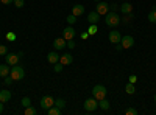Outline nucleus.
Masks as SVG:
<instances>
[{"instance_id":"12","label":"nucleus","mask_w":156,"mask_h":115,"mask_svg":"<svg viewBox=\"0 0 156 115\" xmlns=\"http://www.w3.org/2000/svg\"><path fill=\"white\" fill-rule=\"evenodd\" d=\"M59 62L62 64L64 67H66V66H69V64L73 62V58H72V55H67V53L66 55H61L59 56Z\"/></svg>"},{"instance_id":"2","label":"nucleus","mask_w":156,"mask_h":115,"mask_svg":"<svg viewBox=\"0 0 156 115\" xmlns=\"http://www.w3.org/2000/svg\"><path fill=\"white\" fill-rule=\"evenodd\" d=\"M9 76L14 81H20V79H23V76H25V70L20 66H12L11 70H9Z\"/></svg>"},{"instance_id":"6","label":"nucleus","mask_w":156,"mask_h":115,"mask_svg":"<svg viewBox=\"0 0 156 115\" xmlns=\"http://www.w3.org/2000/svg\"><path fill=\"white\" fill-rule=\"evenodd\" d=\"M95 11L98 12L100 16H105V14H108V12H109V3H106V2H98V3H97Z\"/></svg>"},{"instance_id":"35","label":"nucleus","mask_w":156,"mask_h":115,"mask_svg":"<svg viewBox=\"0 0 156 115\" xmlns=\"http://www.w3.org/2000/svg\"><path fill=\"white\" fill-rule=\"evenodd\" d=\"M6 39H8V41H14V39H16V34H14V33H8V34H6Z\"/></svg>"},{"instance_id":"3","label":"nucleus","mask_w":156,"mask_h":115,"mask_svg":"<svg viewBox=\"0 0 156 115\" xmlns=\"http://www.w3.org/2000/svg\"><path fill=\"white\" fill-rule=\"evenodd\" d=\"M92 96L97 98L98 101L103 100V98H106V87H105V86H101V84L94 86V89H92Z\"/></svg>"},{"instance_id":"33","label":"nucleus","mask_w":156,"mask_h":115,"mask_svg":"<svg viewBox=\"0 0 156 115\" xmlns=\"http://www.w3.org/2000/svg\"><path fill=\"white\" fill-rule=\"evenodd\" d=\"M12 3H14L16 5V8H22L25 3H23V0H14V2H12Z\"/></svg>"},{"instance_id":"14","label":"nucleus","mask_w":156,"mask_h":115,"mask_svg":"<svg viewBox=\"0 0 156 115\" xmlns=\"http://www.w3.org/2000/svg\"><path fill=\"white\" fill-rule=\"evenodd\" d=\"M100 20V14L97 11H92V12H89V16H87V22L89 23H97Z\"/></svg>"},{"instance_id":"25","label":"nucleus","mask_w":156,"mask_h":115,"mask_svg":"<svg viewBox=\"0 0 156 115\" xmlns=\"http://www.w3.org/2000/svg\"><path fill=\"white\" fill-rule=\"evenodd\" d=\"M148 22L156 23V9H151V11L148 12Z\"/></svg>"},{"instance_id":"10","label":"nucleus","mask_w":156,"mask_h":115,"mask_svg":"<svg viewBox=\"0 0 156 115\" xmlns=\"http://www.w3.org/2000/svg\"><path fill=\"white\" fill-rule=\"evenodd\" d=\"M120 41H122V36H120V33L117 31V30H112V31L109 33V42L115 45V44H119Z\"/></svg>"},{"instance_id":"5","label":"nucleus","mask_w":156,"mask_h":115,"mask_svg":"<svg viewBox=\"0 0 156 115\" xmlns=\"http://www.w3.org/2000/svg\"><path fill=\"white\" fill-rule=\"evenodd\" d=\"M51 106H55V100H53V96L45 95V96L41 98V109H42V110H48Z\"/></svg>"},{"instance_id":"1","label":"nucleus","mask_w":156,"mask_h":115,"mask_svg":"<svg viewBox=\"0 0 156 115\" xmlns=\"http://www.w3.org/2000/svg\"><path fill=\"white\" fill-rule=\"evenodd\" d=\"M105 22H106V25H108L109 28H115L117 25L120 23V17L117 16V12L109 11L108 14H105Z\"/></svg>"},{"instance_id":"32","label":"nucleus","mask_w":156,"mask_h":115,"mask_svg":"<svg viewBox=\"0 0 156 115\" xmlns=\"http://www.w3.org/2000/svg\"><path fill=\"white\" fill-rule=\"evenodd\" d=\"M6 53H8L6 45H0V56H3V55H6Z\"/></svg>"},{"instance_id":"9","label":"nucleus","mask_w":156,"mask_h":115,"mask_svg":"<svg viewBox=\"0 0 156 115\" xmlns=\"http://www.w3.org/2000/svg\"><path fill=\"white\" fill-rule=\"evenodd\" d=\"M75 34H76V31H75V28L72 27V25H70V27H66V30L62 31V37H64L66 41H70V39H73V37H75Z\"/></svg>"},{"instance_id":"44","label":"nucleus","mask_w":156,"mask_h":115,"mask_svg":"<svg viewBox=\"0 0 156 115\" xmlns=\"http://www.w3.org/2000/svg\"><path fill=\"white\" fill-rule=\"evenodd\" d=\"M0 37H2V33H0Z\"/></svg>"},{"instance_id":"18","label":"nucleus","mask_w":156,"mask_h":115,"mask_svg":"<svg viewBox=\"0 0 156 115\" xmlns=\"http://www.w3.org/2000/svg\"><path fill=\"white\" fill-rule=\"evenodd\" d=\"M9 100H11V92L9 90L0 92V101H2V103H6V101H9Z\"/></svg>"},{"instance_id":"36","label":"nucleus","mask_w":156,"mask_h":115,"mask_svg":"<svg viewBox=\"0 0 156 115\" xmlns=\"http://www.w3.org/2000/svg\"><path fill=\"white\" fill-rule=\"evenodd\" d=\"M136 81H137V76H136V75H131V76H129V83H133V84H134Z\"/></svg>"},{"instance_id":"28","label":"nucleus","mask_w":156,"mask_h":115,"mask_svg":"<svg viewBox=\"0 0 156 115\" xmlns=\"http://www.w3.org/2000/svg\"><path fill=\"white\" fill-rule=\"evenodd\" d=\"M62 67H64V66H62V64H61L59 61H58L56 64H53V69H55V72H56V73H59V72H62Z\"/></svg>"},{"instance_id":"21","label":"nucleus","mask_w":156,"mask_h":115,"mask_svg":"<svg viewBox=\"0 0 156 115\" xmlns=\"http://www.w3.org/2000/svg\"><path fill=\"white\" fill-rule=\"evenodd\" d=\"M47 112H48V115H61L62 109H59V107H56V106H51Z\"/></svg>"},{"instance_id":"24","label":"nucleus","mask_w":156,"mask_h":115,"mask_svg":"<svg viewBox=\"0 0 156 115\" xmlns=\"http://www.w3.org/2000/svg\"><path fill=\"white\" fill-rule=\"evenodd\" d=\"M36 113H37V110L33 106H27V107H25V115H36Z\"/></svg>"},{"instance_id":"4","label":"nucleus","mask_w":156,"mask_h":115,"mask_svg":"<svg viewBox=\"0 0 156 115\" xmlns=\"http://www.w3.org/2000/svg\"><path fill=\"white\" fill-rule=\"evenodd\" d=\"M83 106H84V110H86V112H94V110L98 107V100L94 98V96H92V98H87V100L84 101Z\"/></svg>"},{"instance_id":"42","label":"nucleus","mask_w":156,"mask_h":115,"mask_svg":"<svg viewBox=\"0 0 156 115\" xmlns=\"http://www.w3.org/2000/svg\"><path fill=\"white\" fill-rule=\"evenodd\" d=\"M153 98H154V101H156V95H154V96H153Z\"/></svg>"},{"instance_id":"11","label":"nucleus","mask_w":156,"mask_h":115,"mask_svg":"<svg viewBox=\"0 0 156 115\" xmlns=\"http://www.w3.org/2000/svg\"><path fill=\"white\" fill-rule=\"evenodd\" d=\"M66 45H67V42H66V39H64V37H58V39L53 41L55 50H62V48H66Z\"/></svg>"},{"instance_id":"41","label":"nucleus","mask_w":156,"mask_h":115,"mask_svg":"<svg viewBox=\"0 0 156 115\" xmlns=\"http://www.w3.org/2000/svg\"><path fill=\"white\" fill-rule=\"evenodd\" d=\"M153 9H156V5H154V6H153Z\"/></svg>"},{"instance_id":"31","label":"nucleus","mask_w":156,"mask_h":115,"mask_svg":"<svg viewBox=\"0 0 156 115\" xmlns=\"http://www.w3.org/2000/svg\"><path fill=\"white\" fill-rule=\"evenodd\" d=\"M67 22H69L70 25H73V23L76 22V16H73V14H70V16H67Z\"/></svg>"},{"instance_id":"20","label":"nucleus","mask_w":156,"mask_h":115,"mask_svg":"<svg viewBox=\"0 0 156 115\" xmlns=\"http://www.w3.org/2000/svg\"><path fill=\"white\" fill-rule=\"evenodd\" d=\"M125 92H126L128 95H133V93H136V89H134V84H133V83H128V84L125 86Z\"/></svg>"},{"instance_id":"8","label":"nucleus","mask_w":156,"mask_h":115,"mask_svg":"<svg viewBox=\"0 0 156 115\" xmlns=\"http://www.w3.org/2000/svg\"><path fill=\"white\" fill-rule=\"evenodd\" d=\"M5 59H6V64H8V66H17V64H19V55H16V53H12V55H5Z\"/></svg>"},{"instance_id":"27","label":"nucleus","mask_w":156,"mask_h":115,"mask_svg":"<svg viewBox=\"0 0 156 115\" xmlns=\"http://www.w3.org/2000/svg\"><path fill=\"white\" fill-rule=\"evenodd\" d=\"M20 103H22V106H23V107H27V106H31V100H30L28 96H23Z\"/></svg>"},{"instance_id":"7","label":"nucleus","mask_w":156,"mask_h":115,"mask_svg":"<svg viewBox=\"0 0 156 115\" xmlns=\"http://www.w3.org/2000/svg\"><path fill=\"white\" fill-rule=\"evenodd\" d=\"M120 44H122V47L123 48H131L133 45H134V37L133 36H122V41H120Z\"/></svg>"},{"instance_id":"17","label":"nucleus","mask_w":156,"mask_h":115,"mask_svg":"<svg viewBox=\"0 0 156 115\" xmlns=\"http://www.w3.org/2000/svg\"><path fill=\"white\" fill-rule=\"evenodd\" d=\"M120 11L123 12V14H129V12H133V5L131 3H122L120 5Z\"/></svg>"},{"instance_id":"43","label":"nucleus","mask_w":156,"mask_h":115,"mask_svg":"<svg viewBox=\"0 0 156 115\" xmlns=\"http://www.w3.org/2000/svg\"><path fill=\"white\" fill-rule=\"evenodd\" d=\"M95 2H100V0H95Z\"/></svg>"},{"instance_id":"23","label":"nucleus","mask_w":156,"mask_h":115,"mask_svg":"<svg viewBox=\"0 0 156 115\" xmlns=\"http://www.w3.org/2000/svg\"><path fill=\"white\" fill-rule=\"evenodd\" d=\"M55 106L59 107V109H64L66 107V101H64L62 98H58V100H55Z\"/></svg>"},{"instance_id":"38","label":"nucleus","mask_w":156,"mask_h":115,"mask_svg":"<svg viewBox=\"0 0 156 115\" xmlns=\"http://www.w3.org/2000/svg\"><path fill=\"white\" fill-rule=\"evenodd\" d=\"M0 2H2L3 5H11L12 2H14V0H0Z\"/></svg>"},{"instance_id":"16","label":"nucleus","mask_w":156,"mask_h":115,"mask_svg":"<svg viewBox=\"0 0 156 115\" xmlns=\"http://www.w3.org/2000/svg\"><path fill=\"white\" fill-rule=\"evenodd\" d=\"M98 107L101 109V110H109V107H111V103L106 100V98H103V100H100L98 101Z\"/></svg>"},{"instance_id":"29","label":"nucleus","mask_w":156,"mask_h":115,"mask_svg":"<svg viewBox=\"0 0 156 115\" xmlns=\"http://www.w3.org/2000/svg\"><path fill=\"white\" fill-rule=\"evenodd\" d=\"M125 113H126V115H137V110H136L134 107H128V109L125 110Z\"/></svg>"},{"instance_id":"19","label":"nucleus","mask_w":156,"mask_h":115,"mask_svg":"<svg viewBox=\"0 0 156 115\" xmlns=\"http://www.w3.org/2000/svg\"><path fill=\"white\" fill-rule=\"evenodd\" d=\"M9 70H11V67L8 66V64H2V66H0V76H2V78H5V76H8L9 75Z\"/></svg>"},{"instance_id":"39","label":"nucleus","mask_w":156,"mask_h":115,"mask_svg":"<svg viewBox=\"0 0 156 115\" xmlns=\"http://www.w3.org/2000/svg\"><path fill=\"white\" fill-rule=\"evenodd\" d=\"M87 36H89L87 31H86V33H81V39H87Z\"/></svg>"},{"instance_id":"37","label":"nucleus","mask_w":156,"mask_h":115,"mask_svg":"<svg viewBox=\"0 0 156 115\" xmlns=\"http://www.w3.org/2000/svg\"><path fill=\"white\" fill-rule=\"evenodd\" d=\"M67 47H69V48H75V42H73L72 39H70V41H67Z\"/></svg>"},{"instance_id":"22","label":"nucleus","mask_w":156,"mask_h":115,"mask_svg":"<svg viewBox=\"0 0 156 115\" xmlns=\"http://www.w3.org/2000/svg\"><path fill=\"white\" fill-rule=\"evenodd\" d=\"M98 31V28H97V23H89V28H87V33L92 36V34H95Z\"/></svg>"},{"instance_id":"15","label":"nucleus","mask_w":156,"mask_h":115,"mask_svg":"<svg viewBox=\"0 0 156 115\" xmlns=\"http://www.w3.org/2000/svg\"><path fill=\"white\" fill-rule=\"evenodd\" d=\"M47 61H48L50 64H56V62L59 61V55H58L56 52H50V53L47 55Z\"/></svg>"},{"instance_id":"26","label":"nucleus","mask_w":156,"mask_h":115,"mask_svg":"<svg viewBox=\"0 0 156 115\" xmlns=\"http://www.w3.org/2000/svg\"><path fill=\"white\" fill-rule=\"evenodd\" d=\"M125 17L123 19H120V22H123V23H128V22H131L133 19H134V16H133V12H129V14H123Z\"/></svg>"},{"instance_id":"30","label":"nucleus","mask_w":156,"mask_h":115,"mask_svg":"<svg viewBox=\"0 0 156 115\" xmlns=\"http://www.w3.org/2000/svg\"><path fill=\"white\" fill-rule=\"evenodd\" d=\"M119 9H120V6L117 5V3H111V5H109V11H112V12H117Z\"/></svg>"},{"instance_id":"34","label":"nucleus","mask_w":156,"mask_h":115,"mask_svg":"<svg viewBox=\"0 0 156 115\" xmlns=\"http://www.w3.org/2000/svg\"><path fill=\"white\" fill-rule=\"evenodd\" d=\"M12 83H14V79H12L11 76H5V84H6V86H11Z\"/></svg>"},{"instance_id":"13","label":"nucleus","mask_w":156,"mask_h":115,"mask_svg":"<svg viewBox=\"0 0 156 115\" xmlns=\"http://www.w3.org/2000/svg\"><path fill=\"white\" fill-rule=\"evenodd\" d=\"M72 14L76 16V17H80L81 14H84V6H83V5H73V8H72Z\"/></svg>"},{"instance_id":"40","label":"nucleus","mask_w":156,"mask_h":115,"mask_svg":"<svg viewBox=\"0 0 156 115\" xmlns=\"http://www.w3.org/2000/svg\"><path fill=\"white\" fill-rule=\"evenodd\" d=\"M0 113H3V103L0 101Z\"/></svg>"}]
</instances>
